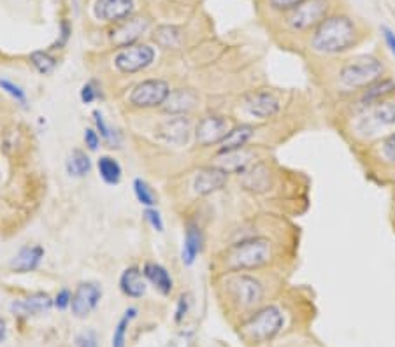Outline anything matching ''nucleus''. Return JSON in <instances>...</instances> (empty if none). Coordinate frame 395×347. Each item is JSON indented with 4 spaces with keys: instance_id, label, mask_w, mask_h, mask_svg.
I'll use <instances>...</instances> for the list:
<instances>
[{
    "instance_id": "f257e3e1",
    "label": "nucleus",
    "mask_w": 395,
    "mask_h": 347,
    "mask_svg": "<svg viewBox=\"0 0 395 347\" xmlns=\"http://www.w3.org/2000/svg\"><path fill=\"white\" fill-rule=\"evenodd\" d=\"M336 61L332 72L325 76V86L341 100L351 99L371 83L390 74L387 61L378 54H353Z\"/></svg>"
},
{
    "instance_id": "f03ea898",
    "label": "nucleus",
    "mask_w": 395,
    "mask_h": 347,
    "mask_svg": "<svg viewBox=\"0 0 395 347\" xmlns=\"http://www.w3.org/2000/svg\"><path fill=\"white\" fill-rule=\"evenodd\" d=\"M341 132L355 148H365L395 130V97L357 111H345Z\"/></svg>"
},
{
    "instance_id": "7ed1b4c3",
    "label": "nucleus",
    "mask_w": 395,
    "mask_h": 347,
    "mask_svg": "<svg viewBox=\"0 0 395 347\" xmlns=\"http://www.w3.org/2000/svg\"><path fill=\"white\" fill-rule=\"evenodd\" d=\"M362 39L364 34L350 14L331 12L309 34V50L325 60H332L353 51Z\"/></svg>"
},
{
    "instance_id": "20e7f679",
    "label": "nucleus",
    "mask_w": 395,
    "mask_h": 347,
    "mask_svg": "<svg viewBox=\"0 0 395 347\" xmlns=\"http://www.w3.org/2000/svg\"><path fill=\"white\" fill-rule=\"evenodd\" d=\"M273 259V241L262 235H250L228 246L220 255V265L225 274L255 272L264 267H269Z\"/></svg>"
},
{
    "instance_id": "39448f33",
    "label": "nucleus",
    "mask_w": 395,
    "mask_h": 347,
    "mask_svg": "<svg viewBox=\"0 0 395 347\" xmlns=\"http://www.w3.org/2000/svg\"><path fill=\"white\" fill-rule=\"evenodd\" d=\"M223 291L228 304L243 313L257 309L266 295L262 281L248 272H232L225 275Z\"/></svg>"
},
{
    "instance_id": "423d86ee",
    "label": "nucleus",
    "mask_w": 395,
    "mask_h": 347,
    "mask_svg": "<svg viewBox=\"0 0 395 347\" xmlns=\"http://www.w3.org/2000/svg\"><path fill=\"white\" fill-rule=\"evenodd\" d=\"M285 324V316L276 306H266L257 309L239 324L241 339L248 344H264L273 340L282 332Z\"/></svg>"
},
{
    "instance_id": "0eeeda50",
    "label": "nucleus",
    "mask_w": 395,
    "mask_h": 347,
    "mask_svg": "<svg viewBox=\"0 0 395 347\" xmlns=\"http://www.w3.org/2000/svg\"><path fill=\"white\" fill-rule=\"evenodd\" d=\"M331 0H304L302 4L286 12L285 21L293 32L299 34H311L323 19L331 14Z\"/></svg>"
},
{
    "instance_id": "6e6552de",
    "label": "nucleus",
    "mask_w": 395,
    "mask_h": 347,
    "mask_svg": "<svg viewBox=\"0 0 395 347\" xmlns=\"http://www.w3.org/2000/svg\"><path fill=\"white\" fill-rule=\"evenodd\" d=\"M360 158L367 168L378 172L380 176L395 174V130L374 141L373 144L362 148Z\"/></svg>"
},
{
    "instance_id": "1a4fd4ad",
    "label": "nucleus",
    "mask_w": 395,
    "mask_h": 347,
    "mask_svg": "<svg viewBox=\"0 0 395 347\" xmlns=\"http://www.w3.org/2000/svg\"><path fill=\"white\" fill-rule=\"evenodd\" d=\"M395 97V77L387 74L381 79L374 81L364 88L362 92H358L357 95H353L351 99L345 100V111H357V109H364L367 106H373V103L383 102V100L394 99Z\"/></svg>"
},
{
    "instance_id": "9d476101",
    "label": "nucleus",
    "mask_w": 395,
    "mask_h": 347,
    "mask_svg": "<svg viewBox=\"0 0 395 347\" xmlns=\"http://www.w3.org/2000/svg\"><path fill=\"white\" fill-rule=\"evenodd\" d=\"M171 95L167 81L164 79H146L136 84L130 93V103L134 107L149 109V107L164 106L167 97Z\"/></svg>"
},
{
    "instance_id": "9b49d317",
    "label": "nucleus",
    "mask_w": 395,
    "mask_h": 347,
    "mask_svg": "<svg viewBox=\"0 0 395 347\" xmlns=\"http://www.w3.org/2000/svg\"><path fill=\"white\" fill-rule=\"evenodd\" d=\"M232 123L227 116L221 115H205L199 119L195 126V141L201 148H211L218 146L227 134L230 132Z\"/></svg>"
},
{
    "instance_id": "f8f14e48",
    "label": "nucleus",
    "mask_w": 395,
    "mask_h": 347,
    "mask_svg": "<svg viewBox=\"0 0 395 347\" xmlns=\"http://www.w3.org/2000/svg\"><path fill=\"white\" fill-rule=\"evenodd\" d=\"M155 60V50L146 44H134L120 51L114 58L116 69L123 74H134L145 70Z\"/></svg>"
},
{
    "instance_id": "ddd939ff",
    "label": "nucleus",
    "mask_w": 395,
    "mask_h": 347,
    "mask_svg": "<svg viewBox=\"0 0 395 347\" xmlns=\"http://www.w3.org/2000/svg\"><path fill=\"white\" fill-rule=\"evenodd\" d=\"M228 174L218 165H208V167L199 168L194 177V191L199 197H208L217 191H221L228 183Z\"/></svg>"
},
{
    "instance_id": "4468645a",
    "label": "nucleus",
    "mask_w": 395,
    "mask_h": 347,
    "mask_svg": "<svg viewBox=\"0 0 395 347\" xmlns=\"http://www.w3.org/2000/svg\"><path fill=\"white\" fill-rule=\"evenodd\" d=\"M244 111L257 119H269L274 118L277 112L282 111V102L274 93L260 90V92H253L244 99Z\"/></svg>"
},
{
    "instance_id": "2eb2a0df",
    "label": "nucleus",
    "mask_w": 395,
    "mask_h": 347,
    "mask_svg": "<svg viewBox=\"0 0 395 347\" xmlns=\"http://www.w3.org/2000/svg\"><path fill=\"white\" fill-rule=\"evenodd\" d=\"M149 28V19L143 18V16H130L125 21L114 25L111 30V42L118 48H129L134 46V42L141 37L146 30Z\"/></svg>"
},
{
    "instance_id": "dca6fc26",
    "label": "nucleus",
    "mask_w": 395,
    "mask_h": 347,
    "mask_svg": "<svg viewBox=\"0 0 395 347\" xmlns=\"http://www.w3.org/2000/svg\"><path fill=\"white\" fill-rule=\"evenodd\" d=\"M100 298H102V288L97 283H81L76 288L71 301V309L76 317L90 316L99 306Z\"/></svg>"
},
{
    "instance_id": "f3484780",
    "label": "nucleus",
    "mask_w": 395,
    "mask_h": 347,
    "mask_svg": "<svg viewBox=\"0 0 395 347\" xmlns=\"http://www.w3.org/2000/svg\"><path fill=\"white\" fill-rule=\"evenodd\" d=\"M241 186L246 191L255 195L266 193L273 188L274 183V176L270 172L269 165L264 163V161H255L251 167H248L246 170L243 172L239 176Z\"/></svg>"
},
{
    "instance_id": "a211bd4d",
    "label": "nucleus",
    "mask_w": 395,
    "mask_h": 347,
    "mask_svg": "<svg viewBox=\"0 0 395 347\" xmlns=\"http://www.w3.org/2000/svg\"><path fill=\"white\" fill-rule=\"evenodd\" d=\"M134 8H136L134 0H95L93 14H95L97 19L116 25L130 18Z\"/></svg>"
},
{
    "instance_id": "6ab92c4d",
    "label": "nucleus",
    "mask_w": 395,
    "mask_h": 347,
    "mask_svg": "<svg viewBox=\"0 0 395 347\" xmlns=\"http://www.w3.org/2000/svg\"><path fill=\"white\" fill-rule=\"evenodd\" d=\"M158 135L169 144L185 146L192 135L190 119L187 116H172L158 126Z\"/></svg>"
},
{
    "instance_id": "aec40b11",
    "label": "nucleus",
    "mask_w": 395,
    "mask_h": 347,
    "mask_svg": "<svg viewBox=\"0 0 395 347\" xmlns=\"http://www.w3.org/2000/svg\"><path fill=\"white\" fill-rule=\"evenodd\" d=\"M53 300L48 293H35L23 300H15L11 304V313L18 317L39 316V314L50 313L53 307Z\"/></svg>"
},
{
    "instance_id": "412c9836",
    "label": "nucleus",
    "mask_w": 395,
    "mask_h": 347,
    "mask_svg": "<svg viewBox=\"0 0 395 347\" xmlns=\"http://www.w3.org/2000/svg\"><path fill=\"white\" fill-rule=\"evenodd\" d=\"M255 153L250 148L236 149V151H228V153L217 155V163L218 167H221L223 170H227L228 174H234V176H241L248 167L255 163Z\"/></svg>"
},
{
    "instance_id": "4be33fe9",
    "label": "nucleus",
    "mask_w": 395,
    "mask_h": 347,
    "mask_svg": "<svg viewBox=\"0 0 395 347\" xmlns=\"http://www.w3.org/2000/svg\"><path fill=\"white\" fill-rule=\"evenodd\" d=\"M202 249H204V232H202V228L195 221H188L181 251L183 264L187 265V267H192L195 264L197 256L202 252Z\"/></svg>"
},
{
    "instance_id": "5701e85b",
    "label": "nucleus",
    "mask_w": 395,
    "mask_h": 347,
    "mask_svg": "<svg viewBox=\"0 0 395 347\" xmlns=\"http://www.w3.org/2000/svg\"><path fill=\"white\" fill-rule=\"evenodd\" d=\"M255 135V126L250 123H241V125L232 126L227 137L218 144L217 155L228 153V151H236V149L248 148Z\"/></svg>"
},
{
    "instance_id": "b1692460",
    "label": "nucleus",
    "mask_w": 395,
    "mask_h": 347,
    "mask_svg": "<svg viewBox=\"0 0 395 347\" xmlns=\"http://www.w3.org/2000/svg\"><path fill=\"white\" fill-rule=\"evenodd\" d=\"M197 103V93L194 90H174L171 95L167 97L164 107V111L172 116H187Z\"/></svg>"
},
{
    "instance_id": "393cba45",
    "label": "nucleus",
    "mask_w": 395,
    "mask_h": 347,
    "mask_svg": "<svg viewBox=\"0 0 395 347\" xmlns=\"http://www.w3.org/2000/svg\"><path fill=\"white\" fill-rule=\"evenodd\" d=\"M42 258H44V249L41 246H25L11 259V268L19 274L32 272L41 265Z\"/></svg>"
},
{
    "instance_id": "a878e982",
    "label": "nucleus",
    "mask_w": 395,
    "mask_h": 347,
    "mask_svg": "<svg viewBox=\"0 0 395 347\" xmlns=\"http://www.w3.org/2000/svg\"><path fill=\"white\" fill-rule=\"evenodd\" d=\"M143 274H145L146 281L158 291L160 295H171L172 288H174V281H172L171 274L165 267H162L160 264H155V261H148L143 268Z\"/></svg>"
},
{
    "instance_id": "bb28decb",
    "label": "nucleus",
    "mask_w": 395,
    "mask_h": 347,
    "mask_svg": "<svg viewBox=\"0 0 395 347\" xmlns=\"http://www.w3.org/2000/svg\"><path fill=\"white\" fill-rule=\"evenodd\" d=\"M120 290L130 298H141L146 293V277L137 267H129L120 277Z\"/></svg>"
},
{
    "instance_id": "cd10ccee",
    "label": "nucleus",
    "mask_w": 395,
    "mask_h": 347,
    "mask_svg": "<svg viewBox=\"0 0 395 347\" xmlns=\"http://www.w3.org/2000/svg\"><path fill=\"white\" fill-rule=\"evenodd\" d=\"M65 167H67L68 176L84 177L88 172L91 170V160L88 158V155L84 153V151H81V149H74L73 153L68 155Z\"/></svg>"
},
{
    "instance_id": "c85d7f7f",
    "label": "nucleus",
    "mask_w": 395,
    "mask_h": 347,
    "mask_svg": "<svg viewBox=\"0 0 395 347\" xmlns=\"http://www.w3.org/2000/svg\"><path fill=\"white\" fill-rule=\"evenodd\" d=\"M137 317V309L136 307H129L125 310L122 317H120L118 324L114 326L113 339H111V346L113 347H125L127 346V332H129V326L134 319Z\"/></svg>"
},
{
    "instance_id": "c756f323",
    "label": "nucleus",
    "mask_w": 395,
    "mask_h": 347,
    "mask_svg": "<svg viewBox=\"0 0 395 347\" xmlns=\"http://www.w3.org/2000/svg\"><path fill=\"white\" fill-rule=\"evenodd\" d=\"M97 168L106 184H118L122 181V167L114 158L100 157L97 161Z\"/></svg>"
},
{
    "instance_id": "7c9ffc66",
    "label": "nucleus",
    "mask_w": 395,
    "mask_h": 347,
    "mask_svg": "<svg viewBox=\"0 0 395 347\" xmlns=\"http://www.w3.org/2000/svg\"><path fill=\"white\" fill-rule=\"evenodd\" d=\"M30 63L34 65V69L39 74H42V76L51 74L55 70V67H57V60L50 53H46V51H34L30 54Z\"/></svg>"
},
{
    "instance_id": "2f4dec72",
    "label": "nucleus",
    "mask_w": 395,
    "mask_h": 347,
    "mask_svg": "<svg viewBox=\"0 0 395 347\" xmlns=\"http://www.w3.org/2000/svg\"><path fill=\"white\" fill-rule=\"evenodd\" d=\"M134 193L139 204L145 207H155L156 206V193L153 188L146 183L145 179H136L134 181Z\"/></svg>"
},
{
    "instance_id": "473e14b6",
    "label": "nucleus",
    "mask_w": 395,
    "mask_h": 347,
    "mask_svg": "<svg viewBox=\"0 0 395 347\" xmlns=\"http://www.w3.org/2000/svg\"><path fill=\"white\" fill-rule=\"evenodd\" d=\"M156 44H160L162 48H176L179 44V39H181V34L176 27H158V30L153 35Z\"/></svg>"
},
{
    "instance_id": "72a5a7b5",
    "label": "nucleus",
    "mask_w": 395,
    "mask_h": 347,
    "mask_svg": "<svg viewBox=\"0 0 395 347\" xmlns=\"http://www.w3.org/2000/svg\"><path fill=\"white\" fill-rule=\"evenodd\" d=\"M93 121H95L97 126V134L100 135V139L111 144L114 148V144H118V134L107 125V121L104 119V115L100 111H93Z\"/></svg>"
},
{
    "instance_id": "f704fd0d",
    "label": "nucleus",
    "mask_w": 395,
    "mask_h": 347,
    "mask_svg": "<svg viewBox=\"0 0 395 347\" xmlns=\"http://www.w3.org/2000/svg\"><path fill=\"white\" fill-rule=\"evenodd\" d=\"M81 102L83 103H93L97 99L102 97V92H100V86L97 81H88V83L83 84V88H81Z\"/></svg>"
},
{
    "instance_id": "c9c22d12",
    "label": "nucleus",
    "mask_w": 395,
    "mask_h": 347,
    "mask_svg": "<svg viewBox=\"0 0 395 347\" xmlns=\"http://www.w3.org/2000/svg\"><path fill=\"white\" fill-rule=\"evenodd\" d=\"M0 88L4 90L6 93H9V95L12 97V99H16L18 100L19 103H27V95H25V92H23L21 88H19L18 84H15V83H11V81H8V79H0Z\"/></svg>"
},
{
    "instance_id": "e433bc0d",
    "label": "nucleus",
    "mask_w": 395,
    "mask_h": 347,
    "mask_svg": "<svg viewBox=\"0 0 395 347\" xmlns=\"http://www.w3.org/2000/svg\"><path fill=\"white\" fill-rule=\"evenodd\" d=\"M145 219L155 232H164V221H162V216L155 207H146Z\"/></svg>"
},
{
    "instance_id": "4c0bfd02",
    "label": "nucleus",
    "mask_w": 395,
    "mask_h": 347,
    "mask_svg": "<svg viewBox=\"0 0 395 347\" xmlns=\"http://www.w3.org/2000/svg\"><path fill=\"white\" fill-rule=\"evenodd\" d=\"M188 310H190V297H188V295H181L178 300V307H176V323H181V321L187 317Z\"/></svg>"
},
{
    "instance_id": "58836bf2",
    "label": "nucleus",
    "mask_w": 395,
    "mask_h": 347,
    "mask_svg": "<svg viewBox=\"0 0 395 347\" xmlns=\"http://www.w3.org/2000/svg\"><path fill=\"white\" fill-rule=\"evenodd\" d=\"M380 32H381V37H383V41H385V46L388 48L392 58L395 60V32L392 30L390 27H387V25H381Z\"/></svg>"
},
{
    "instance_id": "ea45409f",
    "label": "nucleus",
    "mask_w": 395,
    "mask_h": 347,
    "mask_svg": "<svg viewBox=\"0 0 395 347\" xmlns=\"http://www.w3.org/2000/svg\"><path fill=\"white\" fill-rule=\"evenodd\" d=\"M302 2H304V0H269L270 8L282 12L292 11L293 8H297V6L302 4Z\"/></svg>"
},
{
    "instance_id": "a19ab883",
    "label": "nucleus",
    "mask_w": 395,
    "mask_h": 347,
    "mask_svg": "<svg viewBox=\"0 0 395 347\" xmlns=\"http://www.w3.org/2000/svg\"><path fill=\"white\" fill-rule=\"evenodd\" d=\"M71 301H73V293H71L68 290H60L57 293V297H55L53 304L57 309L64 310V309H67V307H71Z\"/></svg>"
},
{
    "instance_id": "79ce46f5",
    "label": "nucleus",
    "mask_w": 395,
    "mask_h": 347,
    "mask_svg": "<svg viewBox=\"0 0 395 347\" xmlns=\"http://www.w3.org/2000/svg\"><path fill=\"white\" fill-rule=\"evenodd\" d=\"M76 347H99L95 333L93 332L80 333V335L76 337Z\"/></svg>"
},
{
    "instance_id": "37998d69",
    "label": "nucleus",
    "mask_w": 395,
    "mask_h": 347,
    "mask_svg": "<svg viewBox=\"0 0 395 347\" xmlns=\"http://www.w3.org/2000/svg\"><path fill=\"white\" fill-rule=\"evenodd\" d=\"M192 346V333L190 332H181L174 337L172 340H169V344L165 347H190Z\"/></svg>"
},
{
    "instance_id": "c03bdc74",
    "label": "nucleus",
    "mask_w": 395,
    "mask_h": 347,
    "mask_svg": "<svg viewBox=\"0 0 395 347\" xmlns=\"http://www.w3.org/2000/svg\"><path fill=\"white\" fill-rule=\"evenodd\" d=\"M84 144H86V148L90 149V151H97V148H99L100 144V135L97 134L95 130L86 128L84 130Z\"/></svg>"
},
{
    "instance_id": "a18cd8bd",
    "label": "nucleus",
    "mask_w": 395,
    "mask_h": 347,
    "mask_svg": "<svg viewBox=\"0 0 395 347\" xmlns=\"http://www.w3.org/2000/svg\"><path fill=\"white\" fill-rule=\"evenodd\" d=\"M6 321L4 319H0V342H4L6 340Z\"/></svg>"
},
{
    "instance_id": "49530a36",
    "label": "nucleus",
    "mask_w": 395,
    "mask_h": 347,
    "mask_svg": "<svg viewBox=\"0 0 395 347\" xmlns=\"http://www.w3.org/2000/svg\"><path fill=\"white\" fill-rule=\"evenodd\" d=\"M392 183H394V190H395V176L392 177Z\"/></svg>"
},
{
    "instance_id": "de8ad7c7",
    "label": "nucleus",
    "mask_w": 395,
    "mask_h": 347,
    "mask_svg": "<svg viewBox=\"0 0 395 347\" xmlns=\"http://www.w3.org/2000/svg\"><path fill=\"white\" fill-rule=\"evenodd\" d=\"M394 228H395V210H394Z\"/></svg>"
}]
</instances>
